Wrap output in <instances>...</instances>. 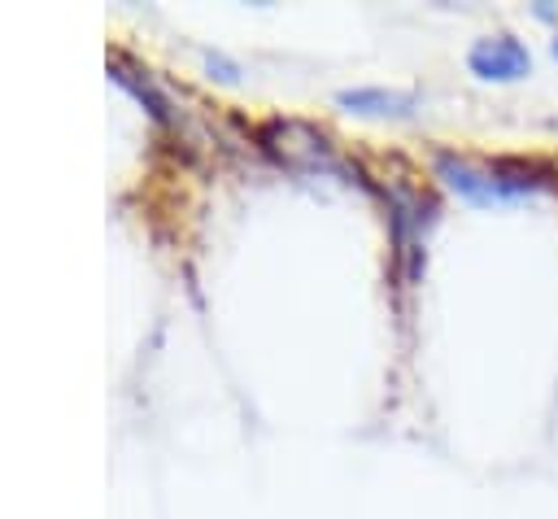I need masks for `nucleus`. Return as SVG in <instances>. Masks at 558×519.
<instances>
[{
	"instance_id": "f257e3e1",
	"label": "nucleus",
	"mask_w": 558,
	"mask_h": 519,
	"mask_svg": "<svg viewBox=\"0 0 558 519\" xmlns=\"http://www.w3.org/2000/svg\"><path fill=\"white\" fill-rule=\"evenodd\" d=\"M436 170H440V179H445L453 192H462V196H471V201H480V205L519 201V196H532V192L541 188V179H536L527 166H510V161L484 166V161H466V157H440Z\"/></svg>"
},
{
	"instance_id": "f03ea898",
	"label": "nucleus",
	"mask_w": 558,
	"mask_h": 519,
	"mask_svg": "<svg viewBox=\"0 0 558 519\" xmlns=\"http://www.w3.org/2000/svg\"><path fill=\"white\" fill-rule=\"evenodd\" d=\"M471 70L480 79H493V83H510V79H523L532 70V57L519 39L510 35H493V39H475L471 44Z\"/></svg>"
},
{
	"instance_id": "7ed1b4c3",
	"label": "nucleus",
	"mask_w": 558,
	"mask_h": 519,
	"mask_svg": "<svg viewBox=\"0 0 558 519\" xmlns=\"http://www.w3.org/2000/svg\"><path fill=\"white\" fill-rule=\"evenodd\" d=\"M554 57H558V39H554Z\"/></svg>"
}]
</instances>
